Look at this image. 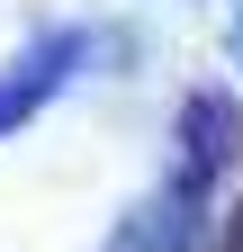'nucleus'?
<instances>
[{
	"mask_svg": "<svg viewBox=\"0 0 243 252\" xmlns=\"http://www.w3.org/2000/svg\"><path fill=\"white\" fill-rule=\"evenodd\" d=\"M234 153H243L234 99H225V90H198V99H189V180H198V171H225Z\"/></svg>",
	"mask_w": 243,
	"mask_h": 252,
	"instance_id": "f257e3e1",
	"label": "nucleus"
},
{
	"mask_svg": "<svg viewBox=\"0 0 243 252\" xmlns=\"http://www.w3.org/2000/svg\"><path fill=\"white\" fill-rule=\"evenodd\" d=\"M72 54H81L72 36H54V45H36V54H27L9 81H0V135H9V126H18L27 108H36V99H45V90L63 81V72H72Z\"/></svg>",
	"mask_w": 243,
	"mask_h": 252,
	"instance_id": "f03ea898",
	"label": "nucleus"
},
{
	"mask_svg": "<svg viewBox=\"0 0 243 252\" xmlns=\"http://www.w3.org/2000/svg\"><path fill=\"white\" fill-rule=\"evenodd\" d=\"M225 252H243V207H234V225H225Z\"/></svg>",
	"mask_w": 243,
	"mask_h": 252,
	"instance_id": "7ed1b4c3",
	"label": "nucleus"
},
{
	"mask_svg": "<svg viewBox=\"0 0 243 252\" xmlns=\"http://www.w3.org/2000/svg\"><path fill=\"white\" fill-rule=\"evenodd\" d=\"M234 54H243V18H234Z\"/></svg>",
	"mask_w": 243,
	"mask_h": 252,
	"instance_id": "20e7f679",
	"label": "nucleus"
}]
</instances>
